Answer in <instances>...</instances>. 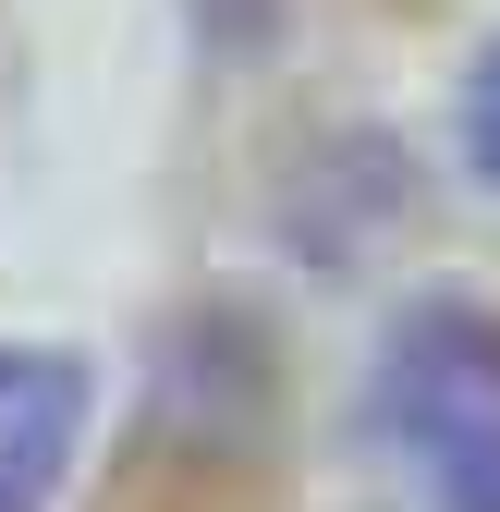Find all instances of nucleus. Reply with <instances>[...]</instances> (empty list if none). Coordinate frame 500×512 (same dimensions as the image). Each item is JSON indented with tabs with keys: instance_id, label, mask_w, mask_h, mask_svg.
I'll use <instances>...</instances> for the list:
<instances>
[{
	"instance_id": "nucleus-2",
	"label": "nucleus",
	"mask_w": 500,
	"mask_h": 512,
	"mask_svg": "<svg viewBox=\"0 0 500 512\" xmlns=\"http://www.w3.org/2000/svg\"><path fill=\"white\" fill-rule=\"evenodd\" d=\"M74 427H86V378L61 354L0 342V512H49L61 464H74Z\"/></svg>"
},
{
	"instance_id": "nucleus-3",
	"label": "nucleus",
	"mask_w": 500,
	"mask_h": 512,
	"mask_svg": "<svg viewBox=\"0 0 500 512\" xmlns=\"http://www.w3.org/2000/svg\"><path fill=\"white\" fill-rule=\"evenodd\" d=\"M464 147H476V171L500 183V49H488V74H476V98H464Z\"/></svg>"
},
{
	"instance_id": "nucleus-1",
	"label": "nucleus",
	"mask_w": 500,
	"mask_h": 512,
	"mask_svg": "<svg viewBox=\"0 0 500 512\" xmlns=\"http://www.w3.org/2000/svg\"><path fill=\"white\" fill-rule=\"evenodd\" d=\"M379 427L440 512H500V317L415 305L379 354Z\"/></svg>"
}]
</instances>
